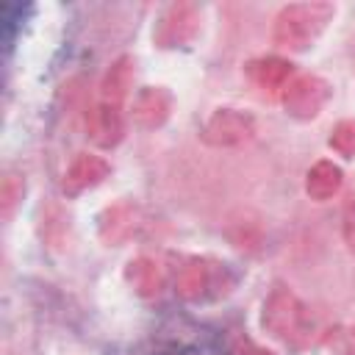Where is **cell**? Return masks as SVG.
<instances>
[{"label":"cell","mask_w":355,"mask_h":355,"mask_svg":"<svg viewBox=\"0 0 355 355\" xmlns=\"http://www.w3.org/2000/svg\"><path fill=\"white\" fill-rule=\"evenodd\" d=\"M261 327L272 338L297 347L311 336V316H308L305 302L288 286H275L263 300Z\"/></svg>","instance_id":"7a4b0ae2"},{"label":"cell","mask_w":355,"mask_h":355,"mask_svg":"<svg viewBox=\"0 0 355 355\" xmlns=\"http://www.w3.org/2000/svg\"><path fill=\"white\" fill-rule=\"evenodd\" d=\"M333 97V86L319 78V75H297L288 80V86L283 89V108L288 116L300 119V122H308V119H316L324 105L330 103Z\"/></svg>","instance_id":"277c9868"},{"label":"cell","mask_w":355,"mask_h":355,"mask_svg":"<svg viewBox=\"0 0 355 355\" xmlns=\"http://www.w3.org/2000/svg\"><path fill=\"white\" fill-rule=\"evenodd\" d=\"M139 225H141V211L130 200L111 202L97 216V233H100L103 244H108V247H119L128 239H133L136 230H139Z\"/></svg>","instance_id":"52a82bcc"},{"label":"cell","mask_w":355,"mask_h":355,"mask_svg":"<svg viewBox=\"0 0 355 355\" xmlns=\"http://www.w3.org/2000/svg\"><path fill=\"white\" fill-rule=\"evenodd\" d=\"M322 344L330 349V355H355V327L336 324V327L324 330Z\"/></svg>","instance_id":"2e32d148"},{"label":"cell","mask_w":355,"mask_h":355,"mask_svg":"<svg viewBox=\"0 0 355 355\" xmlns=\"http://www.w3.org/2000/svg\"><path fill=\"white\" fill-rule=\"evenodd\" d=\"M247 75L255 86L261 89H286L288 80H291V61L288 58H280V55H261V58H252L247 67Z\"/></svg>","instance_id":"4fadbf2b"},{"label":"cell","mask_w":355,"mask_h":355,"mask_svg":"<svg viewBox=\"0 0 355 355\" xmlns=\"http://www.w3.org/2000/svg\"><path fill=\"white\" fill-rule=\"evenodd\" d=\"M136 64H133V58L130 55H119L111 67H108V72H105V78H103V83H100V100L103 103H111V105H125V100H128V94H130V89H133V69Z\"/></svg>","instance_id":"5bb4252c"},{"label":"cell","mask_w":355,"mask_h":355,"mask_svg":"<svg viewBox=\"0 0 355 355\" xmlns=\"http://www.w3.org/2000/svg\"><path fill=\"white\" fill-rule=\"evenodd\" d=\"M172 105H175V100H172L169 89H164V86H144V89H139L136 97H133L130 116H133V122H136L139 128L155 130V128H161V125L169 119Z\"/></svg>","instance_id":"ba28073f"},{"label":"cell","mask_w":355,"mask_h":355,"mask_svg":"<svg viewBox=\"0 0 355 355\" xmlns=\"http://www.w3.org/2000/svg\"><path fill=\"white\" fill-rule=\"evenodd\" d=\"M341 186H344V172H341L338 164H333L327 158L316 161L305 172V194L316 202H324V200L336 197L341 191Z\"/></svg>","instance_id":"7c38bea8"},{"label":"cell","mask_w":355,"mask_h":355,"mask_svg":"<svg viewBox=\"0 0 355 355\" xmlns=\"http://www.w3.org/2000/svg\"><path fill=\"white\" fill-rule=\"evenodd\" d=\"M341 239H344L349 255L355 258V197H349L341 208Z\"/></svg>","instance_id":"ac0fdd59"},{"label":"cell","mask_w":355,"mask_h":355,"mask_svg":"<svg viewBox=\"0 0 355 355\" xmlns=\"http://www.w3.org/2000/svg\"><path fill=\"white\" fill-rule=\"evenodd\" d=\"M236 355H272V352L244 338V341H239V344H236Z\"/></svg>","instance_id":"d6986e66"},{"label":"cell","mask_w":355,"mask_h":355,"mask_svg":"<svg viewBox=\"0 0 355 355\" xmlns=\"http://www.w3.org/2000/svg\"><path fill=\"white\" fill-rule=\"evenodd\" d=\"M125 283L133 288L136 297H158L161 288H164V272H161V263L147 258V255H139V258H130L128 266H125Z\"/></svg>","instance_id":"8fae6325"},{"label":"cell","mask_w":355,"mask_h":355,"mask_svg":"<svg viewBox=\"0 0 355 355\" xmlns=\"http://www.w3.org/2000/svg\"><path fill=\"white\" fill-rule=\"evenodd\" d=\"M202 141L211 147H239L255 136V116L241 108H216L202 125Z\"/></svg>","instance_id":"5b68a950"},{"label":"cell","mask_w":355,"mask_h":355,"mask_svg":"<svg viewBox=\"0 0 355 355\" xmlns=\"http://www.w3.org/2000/svg\"><path fill=\"white\" fill-rule=\"evenodd\" d=\"M89 136L97 147L111 150L122 141L125 136V111L122 105H111V103H97L92 111V122H89Z\"/></svg>","instance_id":"30bf717a"},{"label":"cell","mask_w":355,"mask_h":355,"mask_svg":"<svg viewBox=\"0 0 355 355\" xmlns=\"http://www.w3.org/2000/svg\"><path fill=\"white\" fill-rule=\"evenodd\" d=\"M200 33V11L191 3H172L155 22L153 39L158 47H186Z\"/></svg>","instance_id":"8992f818"},{"label":"cell","mask_w":355,"mask_h":355,"mask_svg":"<svg viewBox=\"0 0 355 355\" xmlns=\"http://www.w3.org/2000/svg\"><path fill=\"white\" fill-rule=\"evenodd\" d=\"M236 277L214 258H186L175 272V294L183 302H208L230 294Z\"/></svg>","instance_id":"3957f363"},{"label":"cell","mask_w":355,"mask_h":355,"mask_svg":"<svg viewBox=\"0 0 355 355\" xmlns=\"http://www.w3.org/2000/svg\"><path fill=\"white\" fill-rule=\"evenodd\" d=\"M111 172V164L103 155L94 153H78L72 158V164L64 172V191L67 194H80L86 189L100 186Z\"/></svg>","instance_id":"9c48e42d"},{"label":"cell","mask_w":355,"mask_h":355,"mask_svg":"<svg viewBox=\"0 0 355 355\" xmlns=\"http://www.w3.org/2000/svg\"><path fill=\"white\" fill-rule=\"evenodd\" d=\"M330 150L341 158H355V119H341L330 130Z\"/></svg>","instance_id":"9a60e30c"},{"label":"cell","mask_w":355,"mask_h":355,"mask_svg":"<svg viewBox=\"0 0 355 355\" xmlns=\"http://www.w3.org/2000/svg\"><path fill=\"white\" fill-rule=\"evenodd\" d=\"M25 194V178L17 175V172H8L3 178V186H0V202H3V214H11L14 202H19Z\"/></svg>","instance_id":"e0dca14e"},{"label":"cell","mask_w":355,"mask_h":355,"mask_svg":"<svg viewBox=\"0 0 355 355\" xmlns=\"http://www.w3.org/2000/svg\"><path fill=\"white\" fill-rule=\"evenodd\" d=\"M333 17H336V6L333 3H322V0L288 3L275 17L272 42L280 50L302 53V50L313 47V42L324 33V28H327V22Z\"/></svg>","instance_id":"6da1fadb"}]
</instances>
